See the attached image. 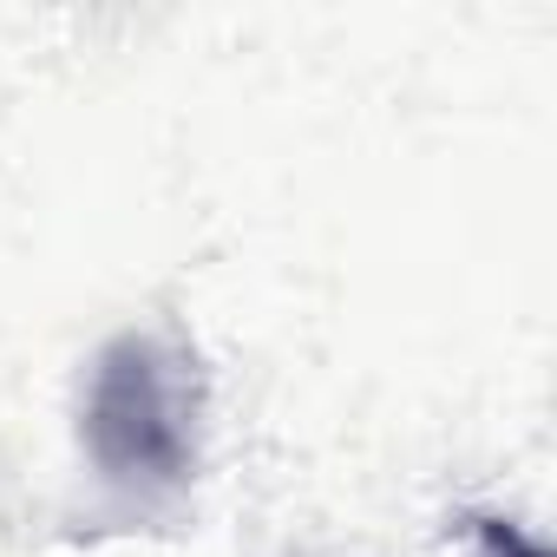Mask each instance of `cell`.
<instances>
[{
  "instance_id": "6da1fadb",
  "label": "cell",
  "mask_w": 557,
  "mask_h": 557,
  "mask_svg": "<svg viewBox=\"0 0 557 557\" xmlns=\"http://www.w3.org/2000/svg\"><path fill=\"white\" fill-rule=\"evenodd\" d=\"M164 361H158V348H145V342H132V348H119L112 361H106V374H99V400L92 407H125L132 420H125V433H132V446L119 453V466H145V472H177V459H184V400L164 387V374H158Z\"/></svg>"
}]
</instances>
